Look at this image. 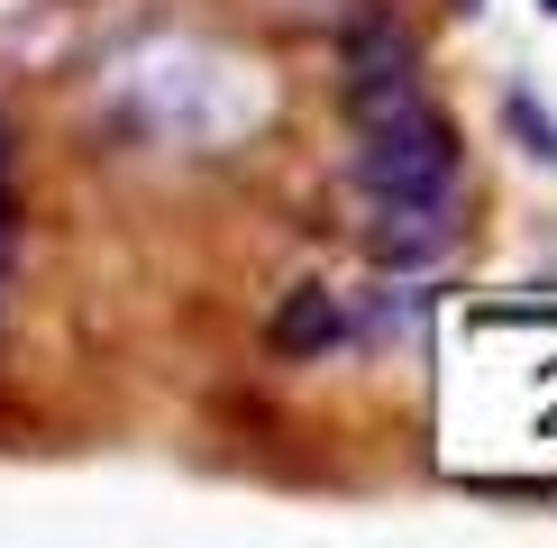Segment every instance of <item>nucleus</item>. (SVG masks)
I'll use <instances>...</instances> for the list:
<instances>
[{
  "label": "nucleus",
  "instance_id": "1",
  "mask_svg": "<svg viewBox=\"0 0 557 548\" xmlns=\"http://www.w3.org/2000/svg\"><path fill=\"white\" fill-rule=\"evenodd\" d=\"M265 348L284 357V365H320V357H338V348H347V311H338V292L293 284L284 302H274V320H265Z\"/></svg>",
  "mask_w": 557,
  "mask_h": 548
},
{
  "label": "nucleus",
  "instance_id": "2",
  "mask_svg": "<svg viewBox=\"0 0 557 548\" xmlns=\"http://www.w3.org/2000/svg\"><path fill=\"white\" fill-rule=\"evenodd\" d=\"M375 257L384 265H430L457 247V201H375Z\"/></svg>",
  "mask_w": 557,
  "mask_h": 548
},
{
  "label": "nucleus",
  "instance_id": "3",
  "mask_svg": "<svg viewBox=\"0 0 557 548\" xmlns=\"http://www.w3.org/2000/svg\"><path fill=\"white\" fill-rule=\"evenodd\" d=\"M10 247H18V201H10V120H0V274H10Z\"/></svg>",
  "mask_w": 557,
  "mask_h": 548
},
{
  "label": "nucleus",
  "instance_id": "4",
  "mask_svg": "<svg viewBox=\"0 0 557 548\" xmlns=\"http://www.w3.org/2000/svg\"><path fill=\"white\" fill-rule=\"evenodd\" d=\"M540 10H557V0H540Z\"/></svg>",
  "mask_w": 557,
  "mask_h": 548
}]
</instances>
